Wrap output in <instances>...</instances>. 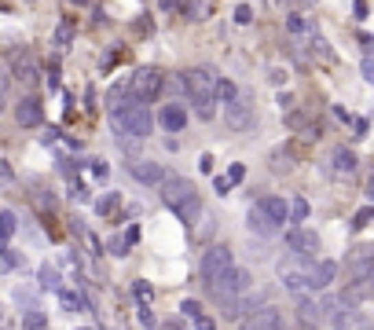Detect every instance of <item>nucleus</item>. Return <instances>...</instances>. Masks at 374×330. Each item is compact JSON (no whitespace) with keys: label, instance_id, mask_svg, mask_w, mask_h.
<instances>
[{"label":"nucleus","instance_id":"f257e3e1","mask_svg":"<svg viewBox=\"0 0 374 330\" xmlns=\"http://www.w3.org/2000/svg\"><path fill=\"white\" fill-rule=\"evenodd\" d=\"M110 129L121 136V140H147L151 129H154V118H151V110H147V106L125 99V103H114L110 106Z\"/></svg>","mask_w":374,"mask_h":330},{"label":"nucleus","instance_id":"f03ea898","mask_svg":"<svg viewBox=\"0 0 374 330\" xmlns=\"http://www.w3.org/2000/svg\"><path fill=\"white\" fill-rule=\"evenodd\" d=\"M162 202L176 213L180 220H184V224H195L198 213H202L198 187L191 184V180H184V176H165V184H162Z\"/></svg>","mask_w":374,"mask_h":330},{"label":"nucleus","instance_id":"7ed1b4c3","mask_svg":"<svg viewBox=\"0 0 374 330\" xmlns=\"http://www.w3.org/2000/svg\"><path fill=\"white\" fill-rule=\"evenodd\" d=\"M129 99L132 103H140V106H147V103H154L158 95H162V89H165V73L158 70V67H140V70H132V78H129Z\"/></svg>","mask_w":374,"mask_h":330},{"label":"nucleus","instance_id":"20e7f679","mask_svg":"<svg viewBox=\"0 0 374 330\" xmlns=\"http://www.w3.org/2000/svg\"><path fill=\"white\" fill-rule=\"evenodd\" d=\"M217 78L220 73L213 70V67H191L180 73V84H184V92L191 95V103H202V99H213V89H217Z\"/></svg>","mask_w":374,"mask_h":330},{"label":"nucleus","instance_id":"39448f33","mask_svg":"<svg viewBox=\"0 0 374 330\" xmlns=\"http://www.w3.org/2000/svg\"><path fill=\"white\" fill-rule=\"evenodd\" d=\"M235 268V253L231 246H209L206 253H202V261H198V275H202V283L213 286L217 279H224Z\"/></svg>","mask_w":374,"mask_h":330},{"label":"nucleus","instance_id":"423d86ee","mask_svg":"<svg viewBox=\"0 0 374 330\" xmlns=\"http://www.w3.org/2000/svg\"><path fill=\"white\" fill-rule=\"evenodd\" d=\"M250 286H253V275H250V272H246V268H231L224 279H217L213 286H206V290L217 297L220 305H228V301H235V297H242Z\"/></svg>","mask_w":374,"mask_h":330},{"label":"nucleus","instance_id":"0eeeda50","mask_svg":"<svg viewBox=\"0 0 374 330\" xmlns=\"http://www.w3.org/2000/svg\"><path fill=\"white\" fill-rule=\"evenodd\" d=\"M224 121H228V129L231 132H250L253 125H257V118H253V106L250 99L239 92L231 103H224Z\"/></svg>","mask_w":374,"mask_h":330},{"label":"nucleus","instance_id":"6e6552de","mask_svg":"<svg viewBox=\"0 0 374 330\" xmlns=\"http://www.w3.org/2000/svg\"><path fill=\"white\" fill-rule=\"evenodd\" d=\"M286 246H290L297 257H305V261H319L316 253L323 250V242H319V235L312 228H290L286 231Z\"/></svg>","mask_w":374,"mask_h":330},{"label":"nucleus","instance_id":"1a4fd4ad","mask_svg":"<svg viewBox=\"0 0 374 330\" xmlns=\"http://www.w3.org/2000/svg\"><path fill=\"white\" fill-rule=\"evenodd\" d=\"M356 173H360L356 151H352V147H334V151H330V176L334 180H352Z\"/></svg>","mask_w":374,"mask_h":330},{"label":"nucleus","instance_id":"9d476101","mask_svg":"<svg viewBox=\"0 0 374 330\" xmlns=\"http://www.w3.org/2000/svg\"><path fill=\"white\" fill-rule=\"evenodd\" d=\"M334 275H338V264L334 261H316V264H308L305 268V279H308V290H327L330 283H334Z\"/></svg>","mask_w":374,"mask_h":330},{"label":"nucleus","instance_id":"9b49d317","mask_svg":"<svg viewBox=\"0 0 374 330\" xmlns=\"http://www.w3.org/2000/svg\"><path fill=\"white\" fill-rule=\"evenodd\" d=\"M15 121L23 125V129H37V125L45 121V106H40L37 95H26V99L15 106Z\"/></svg>","mask_w":374,"mask_h":330},{"label":"nucleus","instance_id":"f8f14e48","mask_svg":"<svg viewBox=\"0 0 374 330\" xmlns=\"http://www.w3.org/2000/svg\"><path fill=\"white\" fill-rule=\"evenodd\" d=\"M129 173H132L136 184H147V187H162L165 184V165H158V162H132Z\"/></svg>","mask_w":374,"mask_h":330},{"label":"nucleus","instance_id":"ddd939ff","mask_svg":"<svg viewBox=\"0 0 374 330\" xmlns=\"http://www.w3.org/2000/svg\"><path fill=\"white\" fill-rule=\"evenodd\" d=\"M242 330H283V316L275 312L272 305H264L261 312H253V316L242 319Z\"/></svg>","mask_w":374,"mask_h":330},{"label":"nucleus","instance_id":"4468645a","mask_svg":"<svg viewBox=\"0 0 374 330\" xmlns=\"http://www.w3.org/2000/svg\"><path fill=\"white\" fill-rule=\"evenodd\" d=\"M12 78H15L19 84H34V81H37V59L30 56L26 48L12 56Z\"/></svg>","mask_w":374,"mask_h":330},{"label":"nucleus","instance_id":"2eb2a0df","mask_svg":"<svg viewBox=\"0 0 374 330\" xmlns=\"http://www.w3.org/2000/svg\"><path fill=\"white\" fill-rule=\"evenodd\" d=\"M334 330H374V323L363 308H345V312H334Z\"/></svg>","mask_w":374,"mask_h":330},{"label":"nucleus","instance_id":"dca6fc26","mask_svg":"<svg viewBox=\"0 0 374 330\" xmlns=\"http://www.w3.org/2000/svg\"><path fill=\"white\" fill-rule=\"evenodd\" d=\"M158 121H162V129L165 132H184V125H187V110L180 103H165L162 106V114H158Z\"/></svg>","mask_w":374,"mask_h":330},{"label":"nucleus","instance_id":"f3484780","mask_svg":"<svg viewBox=\"0 0 374 330\" xmlns=\"http://www.w3.org/2000/svg\"><path fill=\"white\" fill-rule=\"evenodd\" d=\"M367 297H371V279L345 283V290H341V305H345V308H363Z\"/></svg>","mask_w":374,"mask_h":330},{"label":"nucleus","instance_id":"a211bd4d","mask_svg":"<svg viewBox=\"0 0 374 330\" xmlns=\"http://www.w3.org/2000/svg\"><path fill=\"white\" fill-rule=\"evenodd\" d=\"M319 319H323V312H319V301H316V297H301V301H297V323H301L305 330H316Z\"/></svg>","mask_w":374,"mask_h":330},{"label":"nucleus","instance_id":"6ab92c4d","mask_svg":"<svg viewBox=\"0 0 374 330\" xmlns=\"http://www.w3.org/2000/svg\"><path fill=\"white\" fill-rule=\"evenodd\" d=\"M257 206L264 209V217H268L275 228H279V224H286V198H279V195H268V198H261Z\"/></svg>","mask_w":374,"mask_h":330},{"label":"nucleus","instance_id":"aec40b11","mask_svg":"<svg viewBox=\"0 0 374 330\" xmlns=\"http://www.w3.org/2000/svg\"><path fill=\"white\" fill-rule=\"evenodd\" d=\"M246 224H250V231H257V235H275V231H279L268 217H264V209L257 206V202L250 206V213H246Z\"/></svg>","mask_w":374,"mask_h":330},{"label":"nucleus","instance_id":"412c9836","mask_svg":"<svg viewBox=\"0 0 374 330\" xmlns=\"http://www.w3.org/2000/svg\"><path fill=\"white\" fill-rule=\"evenodd\" d=\"M235 95H239V84H235L231 78H217V89H213V99H217V103H231Z\"/></svg>","mask_w":374,"mask_h":330},{"label":"nucleus","instance_id":"4be33fe9","mask_svg":"<svg viewBox=\"0 0 374 330\" xmlns=\"http://www.w3.org/2000/svg\"><path fill=\"white\" fill-rule=\"evenodd\" d=\"M283 286H286L290 294H305V290H308V279H305V272L290 268V272H283Z\"/></svg>","mask_w":374,"mask_h":330},{"label":"nucleus","instance_id":"5701e85b","mask_svg":"<svg viewBox=\"0 0 374 330\" xmlns=\"http://www.w3.org/2000/svg\"><path fill=\"white\" fill-rule=\"evenodd\" d=\"M286 30H290V34H312L316 23H308L301 12H286Z\"/></svg>","mask_w":374,"mask_h":330},{"label":"nucleus","instance_id":"b1692460","mask_svg":"<svg viewBox=\"0 0 374 330\" xmlns=\"http://www.w3.org/2000/svg\"><path fill=\"white\" fill-rule=\"evenodd\" d=\"M70 40H73V19L67 15V19H62V23L56 26V48H59V51H67V48H70Z\"/></svg>","mask_w":374,"mask_h":330},{"label":"nucleus","instance_id":"393cba45","mask_svg":"<svg viewBox=\"0 0 374 330\" xmlns=\"http://www.w3.org/2000/svg\"><path fill=\"white\" fill-rule=\"evenodd\" d=\"M268 162H272V173H290V169H294V154L290 151H272V158H268Z\"/></svg>","mask_w":374,"mask_h":330},{"label":"nucleus","instance_id":"a878e982","mask_svg":"<svg viewBox=\"0 0 374 330\" xmlns=\"http://www.w3.org/2000/svg\"><path fill=\"white\" fill-rule=\"evenodd\" d=\"M23 330H48V316L40 312V308H30L23 316Z\"/></svg>","mask_w":374,"mask_h":330},{"label":"nucleus","instance_id":"bb28decb","mask_svg":"<svg viewBox=\"0 0 374 330\" xmlns=\"http://www.w3.org/2000/svg\"><path fill=\"white\" fill-rule=\"evenodd\" d=\"M19 231V220H15V213L12 209H0V239H12Z\"/></svg>","mask_w":374,"mask_h":330},{"label":"nucleus","instance_id":"cd10ccee","mask_svg":"<svg viewBox=\"0 0 374 330\" xmlns=\"http://www.w3.org/2000/svg\"><path fill=\"white\" fill-rule=\"evenodd\" d=\"M176 12L184 15V19H191V23H198V15H209L213 8L209 4H176Z\"/></svg>","mask_w":374,"mask_h":330},{"label":"nucleus","instance_id":"c85d7f7f","mask_svg":"<svg viewBox=\"0 0 374 330\" xmlns=\"http://www.w3.org/2000/svg\"><path fill=\"white\" fill-rule=\"evenodd\" d=\"M286 213H290L294 224H305V220H308V202L305 198H294L290 206H286Z\"/></svg>","mask_w":374,"mask_h":330},{"label":"nucleus","instance_id":"c756f323","mask_svg":"<svg viewBox=\"0 0 374 330\" xmlns=\"http://www.w3.org/2000/svg\"><path fill=\"white\" fill-rule=\"evenodd\" d=\"M117 202H121L117 198V191H110V195H103L100 202H95V213H100V217H110V213L117 209Z\"/></svg>","mask_w":374,"mask_h":330},{"label":"nucleus","instance_id":"7c9ffc66","mask_svg":"<svg viewBox=\"0 0 374 330\" xmlns=\"http://www.w3.org/2000/svg\"><path fill=\"white\" fill-rule=\"evenodd\" d=\"M195 114H198V121H213V118H217V99L195 103Z\"/></svg>","mask_w":374,"mask_h":330},{"label":"nucleus","instance_id":"2f4dec72","mask_svg":"<svg viewBox=\"0 0 374 330\" xmlns=\"http://www.w3.org/2000/svg\"><path fill=\"white\" fill-rule=\"evenodd\" d=\"M198 217H202V228H195V235L198 239H209L213 231H217V217H213V213H198Z\"/></svg>","mask_w":374,"mask_h":330},{"label":"nucleus","instance_id":"473e14b6","mask_svg":"<svg viewBox=\"0 0 374 330\" xmlns=\"http://www.w3.org/2000/svg\"><path fill=\"white\" fill-rule=\"evenodd\" d=\"M40 286H45V290H59V272L51 268V264L40 268Z\"/></svg>","mask_w":374,"mask_h":330},{"label":"nucleus","instance_id":"72a5a7b5","mask_svg":"<svg viewBox=\"0 0 374 330\" xmlns=\"http://www.w3.org/2000/svg\"><path fill=\"white\" fill-rule=\"evenodd\" d=\"M132 294H136V301H151V297H154V290H151V283H147V279H136L132 283Z\"/></svg>","mask_w":374,"mask_h":330},{"label":"nucleus","instance_id":"f704fd0d","mask_svg":"<svg viewBox=\"0 0 374 330\" xmlns=\"http://www.w3.org/2000/svg\"><path fill=\"white\" fill-rule=\"evenodd\" d=\"M371 220H374V209H371V206H363L356 217H352V231H363V228L371 224Z\"/></svg>","mask_w":374,"mask_h":330},{"label":"nucleus","instance_id":"c9c22d12","mask_svg":"<svg viewBox=\"0 0 374 330\" xmlns=\"http://www.w3.org/2000/svg\"><path fill=\"white\" fill-rule=\"evenodd\" d=\"M312 51H316V56L323 59V62H334V51H330V45H327L323 37H316V40H312Z\"/></svg>","mask_w":374,"mask_h":330},{"label":"nucleus","instance_id":"e433bc0d","mask_svg":"<svg viewBox=\"0 0 374 330\" xmlns=\"http://www.w3.org/2000/svg\"><path fill=\"white\" fill-rule=\"evenodd\" d=\"M235 23H239V26H250V23H253V8H250V4H239V8H235Z\"/></svg>","mask_w":374,"mask_h":330},{"label":"nucleus","instance_id":"4c0bfd02","mask_svg":"<svg viewBox=\"0 0 374 330\" xmlns=\"http://www.w3.org/2000/svg\"><path fill=\"white\" fill-rule=\"evenodd\" d=\"M242 176H246V165H242V162H235V165L228 169V176H224V180H228V184L235 187V184H239V180H242Z\"/></svg>","mask_w":374,"mask_h":330},{"label":"nucleus","instance_id":"58836bf2","mask_svg":"<svg viewBox=\"0 0 374 330\" xmlns=\"http://www.w3.org/2000/svg\"><path fill=\"white\" fill-rule=\"evenodd\" d=\"M48 89H51V92L59 89V62H56V59L48 62Z\"/></svg>","mask_w":374,"mask_h":330},{"label":"nucleus","instance_id":"ea45409f","mask_svg":"<svg viewBox=\"0 0 374 330\" xmlns=\"http://www.w3.org/2000/svg\"><path fill=\"white\" fill-rule=\"evenodd\" d=\"M180 312L191 316V319H198V316H202V305H198V301H184V305H180Z\"/></svg>","mask_w":374,"mask_h":330},{"label":"nucleus","instance_id":"a19ab883","mask_svg":"<svg viewBox=\"0 0 374 330\" xmlns=\"http://www.w3.org/2000/svg\"><path fill=\"white\" fill-rule=\"evenodd\" d=\"M363 81H374V59H371V51H367V56H363Z\"/></svg>","mask_w":374,"mask_h":330},{"label":"nucleus","instance_id":"79ce46f5","mask_svg":"<svg viewBox=\"0 0 374 330\" xmlns=\"http://www.w3.org/2000/svg\"><path fill=\"white\" fill-rule=\"evenodd\" d=\"M195 330H217V323H213V319H209L206 312H202V316L195 319Z\"/></svg>","mask_w":374,"mask_h":330},{"label":"nucleus","instance_id":"37998d69","mask_svg":"<svg viewBox=\"0 0 374 330\" xmlns=\"http://www.w3.org/2000/svg\"><path fill=\"white\" fill-rule=\"evenodd\" d=\"M213 191H217V195H228V191H231V184H228L224 176H217V180H213Z\"/></svg>","mask_w":374,"mask_h":330},{"label":"nucleus","instance_id":"c03bdc74","mask_svg":"<svg viewBox=\"0 0 374 330\" xmlns=\"http://www.w3.org/2000/svg\"><path fill=\"white\" fill-rule=\"evenodd\" d=\"M140 323L143 327H154V316H151V308H147V305H140Z\"/></svg>","mask_w":374,"mask_h":330},{"label":"nucleus","instance_id":"a18cd8bd","mask_svg":"<svg viewBox=\"0 0 374 330\" xmlns=\"http://www.w3.org/2000/svg\"><path fill=\"white\" fill-rule=\"evenodd\" d=\"M8 180H15V173H12V165L8 162H0V184H8Z\"/></svg>","mask_w":374,"mask_h":330},{"label":"nucleus","instance_id":"49530a36","mask_svg":"<svg viewBox=\"0 0 374 330\" xmlns=\"http://www.w3.org/2000/svg\"><path fill=\"white\" fill-rule=\"evenodd\" d=\"M4 103H8V78L0 73V110H4Z\"/></svg>","mask_w":374,"mask_h":330},{"label":"nucleus","instance_id":"de8ad7c7","mask_svg":"<svg viewBox=\"0 0 374 330\" xmlns=\"http://www.w3.org/2000/svg\"><path fill=\"white\" fill-rule=\"evenodd\" d=\"M158 330H187V327L180 323V319H169V323H162V327H158Z\"/></svg>","mask_w":374,"mask_h":330},{"label":"nucleus","instance_id":"09e8293b","mask_svg":"<svg viewBox=\"0 0 374 330\" xmlns=\"http://www.w3.org/2000/svg\"><path fill=\"white\" fill-rule=\"evenodd\" d=\"M198 169H202V173H209V169H213V154H202V165Z\"/></svg>","mask_w":374,"mask_h":330},{"label":"nucleus","instance_id":"8fccbe9b","mask_svg":"<svg viewBox=\"0 0 374 330\" xmlns=\"http://www.w3.org/2000/svg\"><path fill=\"white\" fill-rule=\"evenodd\" d=\"M0 323H4V305H0Z\"/></svg>","mask_w":374,"mask_h":330},{"label":"nucleus","instance_id":"3c124183","mask_svg":"<svg viewBox=\"0 0 374 330\" xmlns=\"http://www.w3.org/2000/svg\"><path fill=\"white\" fill-rule=\"evenodd\" d=\"M78 330H89V327H78Z\"/></svg>","mask_w":374,"mask_h":330}]
</instances>
